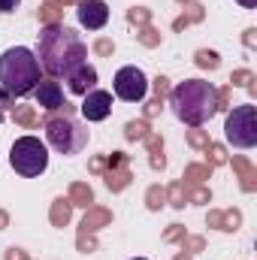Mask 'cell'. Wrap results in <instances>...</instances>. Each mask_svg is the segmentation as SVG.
<instances>
[{"mask_svg":"<svg viewBox=\"0 0 257 260\" xmlns=\"http://www.w3.org/2000/svg\"><path fill=\"white\" fill-rule=\"evenodd\" d=\"M37 61L49 73V79H67L82 64H88V46L82 34L64 24H49L40 30V49Z\"/></svg>","mask_w":257,"mask_h":260,"instance_id":"obj_1","label":"cell"},{"mask_svg":"<svg viewBox=\"0 0 257 260\" xmlns=\"http://www.w3.org/2000/svg\"><path fill=\"white\" fill-rule=\"evenodd\" d=\"M170 106H173V115L182 124L200 127L218 112V88L206 79H185L173 88Z\"/></svg>","mask_w":257,"mask_h":260,"instance_id":"obj_2","label":"cell"},{"mask_svg":"<svg viewBox=\"0 0 257 260\" xmlns=\"http://www.w3.org/2000/svg\"><path fill=\"white\" fill-rule=\"evenodd\" d=\"M43 79V67L37 52L27 46H12L0 55V88L9 97H27Z\"/></svg>","mask_w":257,"mask_h":260,"instance_id":"obj_3","label":"cell"},{"mask_svg":"<svg viewBox=\"0 0 257 260\" xmlns=\"http://www.w3.org/2000/svg\"><path fill=\"white\" fill-rule=\"evenodd\" d=\"M9 167L24 179L43 176L49 170V145L40 136H18L9 148Z\"/></svg>","mask_w":257,"mask_h":260,"instance_id":"obj_4","label":"cell"},{"mask_svg":"<svg viewBox=\"0 0 257 260\" xmlns=\"http://www.w3.org/2000/svg\"><path fill=\"white\" fill-rule=\"evenodd\" d=\"M46 145L55 148L58 154H79L88 145V130L79 121H73L70 115H52L46 118Z\"/></svg>","mask_w":257,"mask_h":260,"instance_id":"obj_5","label":"cell"},{"mask_svg":"<svg viewBox=\"0 0 257 260\" xmlns=\"http://www.w3.org/2000/svg\"><path fill=\"white\" fill-rule=\"evenodd\" d=\"M224 139L233 148H254L257 145V106L254 103L233 106V112L224 121Z\"/></svg>","mask_w":257,"mask_h":260,"instance_id":"obj_6","label":"cell"},{"mask_svg":"<svg viewBox=\"0 0 257 260\" xmlns=\"http://www.w3.org/2000/svg\"><path fill=\"white\" fill-rule=\"evenodd\" d=\"M112 91L118 100L124 103H142L145 94H148V76L139 70V67H121L112 79Z\"/></svg>","mask_w":257,"mask_h":260,"instance_id":"obj_7","label":"cell"},{"mask_svg":"<svg viewBox=\"0 0 257 260\" xmlns=\"http://www.w3.org/2000/svg\"><path fill=\"white\" fill-rule=\"evenodd\" d=\"M109 115H112V94L103 88H91L82 97V118L97 124V121H106Z\"/></svg>","mask_w":257,"mask_h":260,"instance_id":"obj_8","label":"cell"},{"mask_svg":"<svg viewBox=\"0 0 257 260\" xmlns=\"http://www.w3.org/2000/svg\"><path fill=\"white\" fill-rule=\"evenodd\" d=\"M76 18L85 30H103L106 21H109V6L103 0H79Z\"/></svg>","mask_w":257,"mask_h":260,"instance_id":"obj_9","label":"cell"},{"mask_svg":"<svg viewBox=\"0 0 257 260\" xmlns=\"http://www.w3.org/2000/svg\"><path fill=\"white\" fill-rule=\"evenodd\" d=\"M34 97H37V103H40L43 109H49V112L67 106L64 103V88H61L58 79H40V85L34 88Z\"/></svg>","mask_w":257,"mask_h":260,"instance_id":"obj_10","label":"cell"},{"mask_svg":"<svg viewBox=\"0 0 257 260\" xmlns=\"http://www.w3.org/2000/svg\"><path fill=\"white\" fill-rule=\"evenodd\" d=\"M67 88H70V94L85 97L91 88H97V70H94L91 64H82L76 73L67 76Z\"/></svg>","mask_w":257,"mask_h":260,"instance_id":"obj_11","label":"cell"},{"mask_svg":"<svg viewBox=\"0 0 257 260\" xmlns=\"http://www.w3.org/2000/svg\"><path fill=\"white\" fill-rule=\"evenodd\" d=\"M21 6V0H0V12L3 15H9V12H15Z\"/></svg>","mask_w":257,"mask_h":260,"instance_id":"obj_12","label":"cell"},{"mask_svg":"<svg viewBox=\"0 0 257 260\" xmlns=\"http://www.w3.org/2000/svg\"><path fill=\"white\" fill-rule=\"evenodd\" d=\"M236 3H239V6H245V9H254V6H257V0H236Z\"/></svg>","mask_w":257,"mask_h":260,"instance_id":"obj_13","label":"cell"},{"mask_svg":"<svg viewBox=\"0 0 257 260\" xmlns=\"http://www.w3.org/2000/svg\"><path fill=\"white\" fill-rule=\"evenodd\" d=\"M133 260H145V257H133Z\"/></svg>","mask_w":257,"mask_h":260,"instance_id":"obj_14","label":"cell"}]
</instances>
